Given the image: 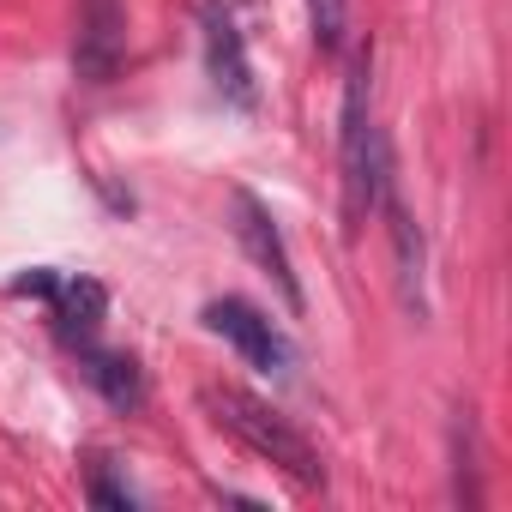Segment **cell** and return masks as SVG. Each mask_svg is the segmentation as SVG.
I'll return each mask as SVG.
<instances>
[{"label": "cell", "mask_w": 512, "mask_h": 512, "mask_svg": "<svg viewBox=\"0 0 512 512\" xmlns=\"http://www.w3.org/2000/svg\"><path fill=\"white\" fill-rule=\"evenodd\" d=\"M199 404H205V410H211V422H217L223 434H235L253 458L278 464V470H284V476H296L302 488H320V482H326V464H320L314 440H308L290 416H278L266 398H253V392H241V386L211 380V386H199Z\"/></svg>", "instance_id": "obj_1"}, {"label": "cell", "mask_w": 512, "mask_h": 512, "mask_svg": "<svg viewBox=\"0 0 512 512\" xmlns=\"http://www.w3.org/2000/svg\"><path fill=\"white\" fill-rule=\"evenodd\" d=\"M338 145H344V211L350 229L392 193V157H386V133L374 127L368 109V49L350 61L344 79V115H338Z\"/></svg>", "instance_id": "obj_2"}, {"label": "cell", "mask_w": 512, "mask_h": 512, "mask_svg": "<svg viewBox=\"0 0 512 512\" xmlns=\"http://www.w3.org/2000/svg\"><path fill=\"white\" fill-rule=\"evenodd\" d=\"M205 326H211L223 344H235L247 368H260V374H290V368H296V344H290L260 308H253V302H241V296L205 302Z\"/></svg>", "instance_id": "obj_3"}, {"label": "cell", "mask_w": 512, "mask_h": 512, "mask_svg": "<svg viewBox=\"0 0 512 512\" xmlns=\"http://www.w3.org/2000/svg\"><path fill=\"white\" fill-rule=\"evenodd\" d=\"M229 229H235V241H241L247 260L260 266V272L278 284V296L302 314V284H296V266H290V247H284L272 211L260 205V193H253V187H235V193H229Z\"/></svg>", "instance_id": "obj_4"}, {"label": "cell", "mask_w": 512, "mask_h": 512, "mask_svg": "<svg viewBox=\"0 0 512 512\" xmlns=\"http://www.w3.org/2000/svg\"><path fill=\"white\" fill-rule=\"evenodd\" d=\"M199 25H205V73H211L217 97L235 103V109H253L260 103V85H253V61H247V43L235 31V13L211 0L199 13Z\"/></svg>", "instance_id": "obj_5"}, {"label": "cell", "mask_w": 512, "mask_h": 512, "mask_svg": "<svg viewBox=\"0 0 512 512\" xmlns=\"http://www.w3.org/2000/svg\"><path fill=\"white\" fill-rule=\"evenodd\" d=\"M127 55V7L121 0H79V31H73V67L91 85H109Z\"/></svg>", "instance_id": "obj_6"}, {"label": "cell", "mask_w": 512, "mask_h": 512, "mask_svg": "<svg viewBox=\"0 0 512 512\" xmlns=\"http://www.w3.org/2000/svg\"><path fill=\"white\" fill-rule=\"evenodd\" d=\"M85 380H91L115 410H139V404H145V374H139V362L121 356V350H85Z\"/></svg>", "instance_id": "obj_7"}, {"label": "cell", "mask_w": 512, "mask_h": 512, "mask_svg": "<svg viewBox=\"0 0 512 512\" xmlns=\"http://www.w3.org/2000/svg\"><path fill=\"white\" fill-rule=\"evenodd\" d=\"M386 205V217H392V253H398V284H404V308L410 314H422V229L410 223V211L386 193L380 199Z\"/></svg>", "instance_id": "obj_8"}, {"label": "cell", "mask_w": 512, "mask_h": 512, "mask_svg": "<svg viewBox=\"0 0 512 512\" xmlns=\"http://www.w3.org/2000/svg\"><path fill=\"white\" fill-rule=\"evenodd\" d=\"M55 320H61V338H79V344H91V332L103 326V284H91V278H79V284H55Z\"/></svg>", "instance_id": "obj_9"}, {"label": "cell", "mask_w": 512, "mask_h": 512, "mask_svg": "<svg viewBox=\"0 0 512 512\" xmlns=\"http://www.w3.org/2000/svg\"><path fill=\"white\" fill-rule=\"evenodd\" d=\"M308 25H314V43L326 55L344 49V25H350V0H308Z\"/></svg>", "instance_id": "obj_10"}, {"label": "cell", "mask_w": 512, "mask_h": 512, "mask_svg": "<svg viewBox=\"0 0 512 512\" xmlns=\"http://www.w3.org/2000/svg\"><path fill=\"white\" fill-rule=\"evenodd\" d=\"M91 500H97V506H121V512H127V506H133V488H127V482H115L109 470H97V476H91Z\"/></svg>", "instance_id": "obj_11"}]
</instances>
